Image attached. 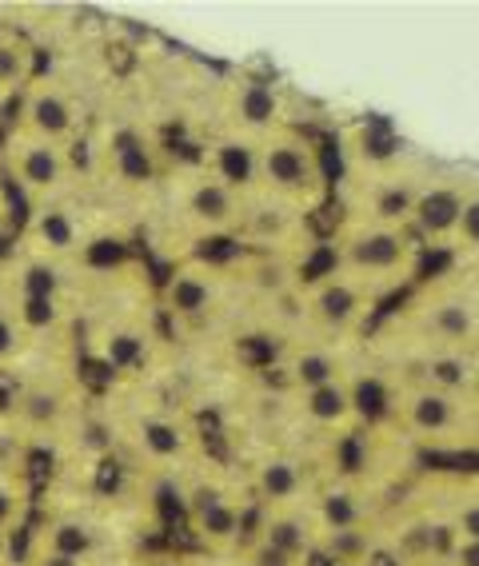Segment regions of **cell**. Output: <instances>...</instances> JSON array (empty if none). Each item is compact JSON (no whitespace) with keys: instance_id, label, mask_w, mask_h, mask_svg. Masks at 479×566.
Returning <instances> with one entry per match:
<instances>
[{"instance_id":"603a6c76","label":"cell","mask_w":479,"mask_h":566,"mask_svg":"<svg viewBox=\"0 0 479 566\" xmlns=\"http://www.w3.org/2000/svg\"><path fill=\"white\" fill-rule=\"evenodd\" d=\"M236 240L268 263L272 260H296V255H304L308 248H312V235H308L304 216L280 212V208H268V203H252V200H248L244 228H240Z\"/></svg>"},{"instance_id":"d4e9b609","label":"cell","mask_w":479,"mask_h":566,"mask_svg":"<svg viewBox=\"0 0 479 566\" xmlns=\"http://www.w3.org/2000/svg\"><path fill=\"white\" fill-rule=\"evenodd\" d=\"M32 76H37V49L21 32L0 29V92L12 101V96H21V88Z\"/></svg>"},{"instance_id":"7a4b0ae2","label":"cell","mask_w":479,"mask_h":566,"mask_svg":"<svg viewBox=\"0 0 479 566\" xmlns=\"http://www.w3.org/2000/svg\"><path fill=\"white\" fill-rule=\"evenodd\" d=\"M164 188V240L173 243V252L180 260L200 255L205 243L216 240H236L244 228L248 216V196L228 184L220 172H212L208 164H188L176 168Z\"/></svg>"},{"instance_id":"d6986e66","label":"cell","mask_w":479,"mask_h":566,"mask_svg":"<svg viewBox=\"0 0 479 566\" xmlns=\"http://www.w3.org/2000/svg\"><path fill=\"white\" fill-rule=\"evenodd\" d=\"M96 176L121 200H140L160 184L156 153L148 136L133 124H108L96 148Z\"/></svg>"},{"instance_id":"4fadbf2b","label":"cell","mask_w":479,"mask_h":566,"mask_svg":"<svg viewBox=\"0 0 479 566\" xmlns=\"http://www.w3.org/2000/svg\"><path fill=\"white\" fill-rule=\"evenodd\" d=\"M280 423L292 443L320 451V447L336 443L364 427V407H360V371L347 379L324 387H308V391H280Z\"/></svg>"},{"instance_id":"cb8c5ba5","label":"cell","mask_w":479,"mask_h":566,"mask_svg":"<svg viewBox=\"0 0 479 566\" xmlns=\"http://www.w3.org/2000/svg\"><path fill=\"white\" fill-rule=\"evenodd\" d=\"M37 352H41V344H37V335L24 319L17 283L0 280V375L24 371L37 359Z\"/></svg>"},{"instance_id":"4316f807","label":"cell","mask_w":479,"mask_h":566,"mask_svg":"<svg viewBox=\"0 0 479 566\" xmlns=\"http://www.w3.org/2000/svg\"><path fill=\"white\" fill-rule=\"evenodd\" d=\"M408 566H456L448 555H424V558H412Z\"/></svg>"},{"instance_id":"8fae6325","label":"cell","mask_w":479,"mask_h":566,"mask_svg":"<svg viewBox=\"0 0 479 566\" xmlns=\"http://www.w3.org/2000/svg\"><path fill=\"white\" fill-rule=\"evenodd\" d=\"M244 292V275L240 268L225 260H208V255H188L173 268V275L160 287V307L168 319L180 327H208L220 315L232 312V304Z\"/></svg>"},{"instance_id":"f1b7e54d","label":"cell","mask_w":479,"mask_h":566,"mask_svg":"<svg viewBox=\"0 0 479 566\" xmlns=\"http://www.w3.org/2000/svg\"><path fill=\"white\" fill-rule=\"evenodd\" d=\"M4 104H9V96H4V92H0V108H4Z\"/></svg>"},{"instance_id":"83f0119b","label":"cell","mask_w":479,"mask_h":566,"mask_svg":"<svg viewBox=\"0 0 479 566\" xmlns=\"http://www.w3.org/2000/svg\"><path fill=\"white\" fill-rule=\"evenodd\" d=\"M9 220V200H4V180H0V223Z\"/></svg>"},{"instance_id":"ba28073f","label":"cell","mask_w":479,"mask_h":566,"mask_svg":"<svg viewBox=\"0 0 479 566\" xmlns=\"http://www.w3.org/2000/svg\"><path fill=\"white\" fill-rule=\"evenodd\" d=\"M332 255H336L332 268L356 287H364L372 300L408 287L419 272V240L408 228H388V223L344 216L336 240H332Z\"/></svg>"},{"instance_id":"e0dca14e","label":"cell","mask_w":479,"mask_h":566,"mask_svg":"<svg viewBox=\"0 0 479 566\" xmlns=\"http://www.w3.org/2000/svg\"><path fill=\"white\" fill-rule=\"evenodd\" d=\"M244 486L252 503L260 511L272 506H304L320 483V463L316 451H308L300 443H260L256 455L240 467Z\"/></svg>"},{"instance_id":"ffe728a7","label":"cell","mask_w":479,"mask_h":566,"mask_svg":"<svg viewBox=\"0 0 479 566\" xmlns=\"http://www.w3.org/2000/svg\"><path fill=\"white\" fill-rule=\"evenodd\" d=\"M92 216L84 212L76 196L61 203H49V208H32V220L21 235V252L29 263H41V268H64L81 252L92 248Z\"/></svg>"},{"instance_id":"ac0fdd59","label":"cell","mask_w":479,"mask_h":566,"mask_svg":"<svg viewBox=\"0 0 479 566\" xmlns=\"http://www.w3.org/2000/svg\"><path fill=\"white\" fill-rule=\"evenodd\" d=\"M32 140L56 144V148H76L88 136V116H84L81 96L61 81V76H32L17 101V128Z\"/></svg>"},{"instance_id":"6da1fadb","label":"cell","mask_w":479,"mask_h":566,"mask_svg":"<svg viewBox=\"0 0 479 566\" xmlns=\"http://www.w3.org/2000/svg\"><path fill=\"white\" fill-rule=\"evenodd\" d=\"M479 347V283L476 268L436 275L367 339L392 371H408L439 355H476Z\"/></svg>"},{"instance_id":"7c38bea8","label":"cell","mask_w":479,"mask_h":566,"mask_svg":"<svg viewBox=\"0 0 479 566\" xmlns=\"http://www.w3.org/2000/svg\"><path fill=\"white\" fill-rule=\"evenodd\" d=\"M424 180L428 172L399 153L364 160L347 172V220L408 228Z\"/></svg>"},{"instance_id":"5bb4252c","label":"cell","mask_w":479,"mask_h":566,"mask_svg":"<svg viewBox=\"0 0 479 566\" xmlns=\"http://www.w3.org/2000/svg\"><path fill=\"white\" fill-rule=\"evenodd\" d=\"M376 304L379 300H372L364 287L344 280L336 268H327L324 275L308 280L296 292V332L352 347L364 335Z\"/></svg>"},{"instance_id":"277c9868","label":"cell","mask_w":479,"mask_h":566,"mask_svg":"<svg viewBox=\"0 0 479 566\" xmlns=\"http://www.w3.org/2000/svg\"><path fill=\"white\" fill-rule=\"evenodd\" d=\"M248 200L312 220L327 200V168L316 140L288 120L252 140Z\"/></svg>"},{"instance_id":"5b68a950","label":"cell","mask_w":479,"mask_h":566,"mask_svg":"<svg viewBox=\"0 0 479 566\" xmlns=\"http://www.w3.org/2000/svg\"><path fill=\"white\" fill-rule=\"evenodd\" d=\"M84 344H88L92 364L104 367L116 384H148V375L160 364V327H156V312L148 304V287L121 283L113 287V295H104V304L88 319Z\"/></svg>"},{"instance_id":"9c48e42d","label":"cell","mask_w":479,"mask_h":566,"mask_svg":"<svg viewBox=\"0 0 479 566\" xmlns=\"http://www.w3.org/2000/svg\"><path fill=\"white\" fill-rule=\"evenodd\" d=\"M84 407V387L81 379L61 364H29L17 375L9 403L0 407V415L21 431L24 443L37 447H64L69 436L81 423Z\"/></svg>"},{"instance_id":"3957f363","label":"cell","mask_w":479,"mask_h":566,"mask_svg":"<svg viewBox=\"0 0 479 566\" xmlns=\"http://www.w3.org/2000/svg\"><path fill=\"white\" fill-rule=\"evenodd\" d=\"M133 399L108 415L116 447L133 459L148 479H180L188 467L205 459L200 427L188 407L133 387Z\"/></svg>"},{"instance_id":"7402d4cb","label":"cell","mask_w":479,"mask_h":566,"mask_svg":"<svg viewBox=\"0 0 479 566\" xmlns=\"http://www.w3.org/2000/svg\"><path fill=\"white\" fill-rule=\"evenodd\" d=\"M220 124H225V136L260 140L275 124H284L280 88L260 76H232L220 92Z\"/></svg>"},{"instance_id":"484cf974","label":"cell","mask_w":479,"mask_h":566,"mask_svg":"<svg viewBox=\"0 0 479 566\" xmlns=\"http://www.w3.org/2000/svg\"><path fill=\"white\" fill-rule=\"evenodd\" d=\"M32 506L29 479H0V546L24 526Z\"/></svg>"},{"instance_id":"44dd1931","label":"cell","mask_w":479,"mask_h":566,"mask_svg":"<svg viewBox=\"0 0 479 566\" xmlns=\"http://www.w3.org/2000/svg\"><path fill=\"white\" fill-rule=\"evenodd\" d=\"M356 371L352 347L327 344L316 335L288 332L284 344L275 347V375H280V391H308V387H324L347 379Z\"/></svg>"},{"instance_id":"52a82bcc","label":"cell","mask_w":479,"mask_h":566,"mask_svg":"<svg viewBox=\"0 0 479 566\" xmlns=\"http://www.w3.org/2000/svg\"><path fill=\"white\" fill-rule=\"evenodd\" d=\"M176 486H180L184 518H188L196 543L212 558H232L256 518V503L248 495L244 475L205 455L176 479Z\"/></svg>"},{"instance_id":"9a60e30c","label":"cell","mask_w":479,"mask_h":566,"mask_svg":"<svg viewBox=\"0 0 479 566\" xmlns=\"http://www.w3.org/2000/svg\"><path fill=\"white\" fill-rule=\"evenodd\" d=\"M108 523L113 518L76 503L61 499L44 511L41 526L29 531V555L24 558H56L72 566H116L113 543H108Z\"/></svg>"},{"instance_id":"30bf717a","label":"cell","mask_w":479,"mask_h":566,"mask_svg":"<svg viewBox=\"0 0 479 566\" xmlns=\"http://www.w3.org/2000/svg\"><path fill=\"white\" fill-rule=\"evenodd\" d=\"M408 232L439 252H451L459 268H476L479 252V196L471 176H428L412 208Z\"/></svg>"},{"instance_id":"2e32d148","label":"cell","mask_w":479,"mask_h":566,"mask_svg":"<svg viewBox=\"0 0 479 566\" xmlns=\"http://www.w3.org/2000/svg\"><path fill=\"white\" fill-rule=\"evenodd\" d=\"M0 168L21 188L29 208H49L81 192V168L72 148L32 140L24 132H9V140L0 148Z\"/></svg>"},{"instance_id":"8992f818","label":"cell","mask_w":479,"mask_h":566,"mask_svg":"<svg viewBox=\"0 0 479 566\" xmlns=\"http://www.w3.org/2000/svg\"><path fill=\"white\" fill-rule=\"evenodd\" d=\"M388 423L412 451H476L479 399L396 371L388 387Z\"/></svg>"}]
</instances>
